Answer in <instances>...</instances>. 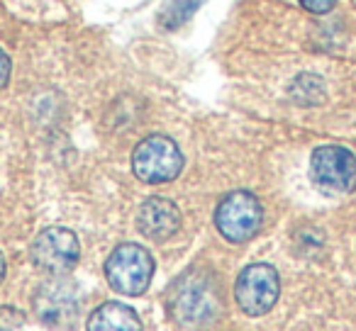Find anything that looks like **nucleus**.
Segmentation results:
<instances>
[{"label": "nucleus", "mask_w": 356, "mask_h": 331, "mask_svg": "<svg viewBox=\"0 0 356 331\" xmlns=\"http://www.w3.org/2000/svg\"><path fill=\"white\" fill-rule=\"evenodd\" d=\"M312 183L330 195H344L356 188V156L344 146L327 144L312 151Z\"/></svg>", "instance_id": "5"}, {"label": "nucleus", "mask_w": 356, "mask_h": 331, "mask_svg": "<svg viewBox=\"0 0 356 331\" xmlns=\"http://www.w3.org/2000/svg\"><path fill=\"white\" fill-rule=\"evenodd\" d=\"M71 285H47V290L37 297V309H40L42 319L47 324H61L64 319L74 316L79 312V305H76L74 295H69Z\"/></svg>", "instance_id": "10"}, {"label": "nucleus", "mask_w": 356, "mask_h": 331, "mask_svg": "<svg viewBox=\"0 0 356 331\" xmlns=\"http://www.w3.org/2000/svg\"><path fill=\"white\" fill-rule=\"evenodd\" d=\"M137 227L152 241H166L181 229V212L166 198H149L137 212Z\"/></svg>", "instance_id": "8"}, {"label": "nucleus", "mask_w": 356, "mask_h": 331, "mask_svg": "<svg viewBox=\"0 0 356 331\" xmlns=\"http://www.w3.org/2000/svg\"><path fill=\"white\" fill-rule=\"evenodd\" d=\"M88 331H142V321L127 305L105 302L90 314Z\"/></svg>", "instance_id": "9"}, {"label": "nucleus", "mask_w": 356, "mask_h": 331, "mask_svg": "<svg viewBox=\"0 0 356 331\" xmlns=\"http://www.w3.org/2000/svg\"><path fill=\"white\" fill-rule=\"evenodd\" d=\"M337 0H300V6L305 8V10L315 12V15H322V12H330L332 8H334Z\"/></svg>", "instance_id": "12"}, {"label": "nucleus", "mask_w": 356, "mask_h": 331, "mask_svg": "<svg viewBox=\"0 0 356 331\" xmlns=\"http://www.w3.org/2000/svg\"><path fill=\"white\" fill-rule=\"evenodd\" d=\"M105 278H108L110 287L122 295H142L154 278L152 253L137 244H122L105 261Z\"/></svg>", "instance_id": "3"}, {"label": "nucleus", "mask_w": 356, "mask_h": 331, "mask_svg": "<svg viewBox=\"0 0 356 331\" xmlns=\"http://www.w3.org/2000/svg\"><path fill=\"white\" fill-rule=\"evenodd\" d=\"M3 275H6V258L0 253V282H3Z\"/></svg>", "instance_id": "14"}, {"label": "nucleus", "mask_w": 356, "mask_h": 331, "mask_svg": "<svg viewBox=\"0 0 356 331\" xmlns=\"http://www.w3.org/2000/svg\"><path fill=\"white\" fill-rule=\"evenodd\" d=\"M278 292H281V280L276 268H271L268 263H254L239 273L234 300L244 314L261 316L276 305Z\"/></svg>", "instance_id": "6"}, {"label": "nucleus", "mask_w": 356, "mask_h": 331, "mask_svg": "<svg viewBox=\"0 0 356 331\" xmlns=\"http://www.w3.org/2000/svg\"><path fill=\"white\" fill-rule=\"evenodd\" d=\"M79 239H76V234L71 229L64 227L44 229L32 244V261L37 263V268L51 273V275L69 273L79 263Z\"/></svg>", "instance_id": "7"}, {"label": "nucleus", "mask_w": 356, "mask_h": 331, "mask_svg": "<svg viewBox=\"0 0 356 331\" xmlns=\"http://www.w3.org/2000/svg\"><path fill=\"white\" fill-rule=\"evenodd\" d=\"M200 3L203 0H168V6L161 12V25L166 30H176V27L191 20V15L198 10Z\"/></svg>", "instance_id": "11"}, {"label": "nucleus", "mask_w": 356, "mask_h": 331, "mask_svg": "<svg viewBox=\"0 0 356 331\" xmlns=\"http://www.w3.org/2000/svg\"><path fill=\"white\" fill-rule=\"evenodd\" d=\"M261 222L264 207L257 195L249 190H234V193L225 195L215 210L218 232L232 244H244L252 237H257Z\"/></svg>", "instance_id": "4"}, {"label": "nucleus", "mask_w": 356, "mask_h": 331, "mask_svg": "<svg viewBox=\"0 0 356 331\" xmlns=\"http://www.w3.org/2000/svg\"><path fill=\"white\" fill-rule=\"evenodd\" d=\"M10 59H8V54L3 49H0V90L6 88L8 80H10Z\"/></svg>", "instance_id": "13"}, {"label": "nucleus", "mask_w": 356, "mask_h": 331, "mask_svg": "<svg viewBox=\"0 0 356 331\" xmlns=\"http://www.w3.org/2000/svg\"><path fill=\"white\" fill-rule=\"evenodd\" d=\"M132 171L144 183H168L184 171V153L163 134L142 139L132 153Z\"/></svg>", "instance_id": "2"}, {"label": "nucleus", "mask_w": 356, "mask_h": 331, "mask_svg": "<svg viewBox=\"0 0 356 331\" xmlns=\"http://www.w3.org/2000/svg\"><path fill=\"white\" fill-rule=\"evenodd\" d=\"M168 312L186 329H205L222 312V290L208 271H188L168 290Z\"/></svg>", "instance_id": "1"}]
</instances>
